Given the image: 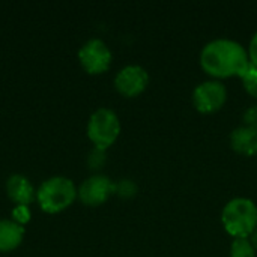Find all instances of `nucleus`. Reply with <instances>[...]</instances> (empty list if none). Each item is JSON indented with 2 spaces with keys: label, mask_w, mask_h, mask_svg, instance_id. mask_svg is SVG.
Wrapping results in <instances>:
<instances>
[{
  "label": "nucleus",
  "mask_w": 257,
  "mask_h": 257,
  "mask_svg": "<svg viewBox=\"0 0 257 257\" xmlns=\"http://www.w3.org/2000/svg\"><path fill=\"white\" fill-rule=\"evenodd\" d=\"M242 81L244 89L251 95L257 98V66L253 65L251 62L242 69V72L238 75Z\"/></svg>",
  "instance_id": "nucleus-13"
},
{
  "label": "nucleus",
  "mask_w": 257,
  "mask_h": 257,
  "mask_svg": "<svg viewBox=\"0 0 257 257\" xmlns=\"http://www.w3.org/2000/svg\"><path fill=\"white\" fill-rule=\"evenodd\" d=\"M230 146L238 154L251 157L257 155V128L253 126H238L230 134Z\"/></svg>",
  "instance_id": "nucleus-9"
},
{
  "label": "nucleus",
  "mask_w": 257,
  "mask_h": 257,
  "mask_svg": "<svg viewBox=\"0 0 257 257\" xmlns=\"http://www.w3.org/2000/svg\"><path fill=\"white\" fill-rule=\"evenodd\" d=\"M78 59L89 74H101L110 68L113 54L104 41L93 38L83 44L78 51Z\"/></svg>",
  "instance_id": "nucleus-6"
},
{
  "label": "nucleus",
  "mask_w": 257,
  "mask_h": 257,
  "mask_svg": "<svg viewBox=\"0 0 257 257\" xmlns=\"http://www.w3.org/2000/svg\"><path fill=\"white\" fill-rule=\"evenodd\" d=\"M248 59L253 65L257 66V32L253 35L251 41H250V45H248Z\"/></svg>",
  "instance_id": "nucleus-18"
},
{
  "label": "nucleus",
  "mask_w": 257,
  "mask_h": 257,
  "mask_svg": "<svg viewBox=\"0 0 257 257\" xmlns=\"http://www.w3.org/2000/svg\"><path fill=\"white\" fill-rule=\"evenodd\" d=\"M24 236L21 224L11 220H0V251H11L17 248Z\"/></svg>",
  "instance_id": "nucleus-11"
},
{
  "label": "nucleus",
  "mask_w": 257,
  "mask_h": 257,
  "mask_svg": "<svg viewBox=\"0 0 257 257\" xmlns=\"http://www.w3.org/2000/svg\"><path fill=\"white\" fill-rule=\"evenodd\" d=\"M149 84V72L140 65H126L114 78L116 89L125 96L140 95Z\"/></svg>",
  "instance_id": "nucleus-7"
},
{
  "label": "nucleus",
  "mask_w": 257,
  "mask_h": 257,
  "mask_svg": "<svg viewBox=\"0 0 257 257\" xmlns=\"http://www.w3.org/2000/svg\"><path fill=\"white\" fill-rule=\"evenodd\" d=\"M105 161V155H104V149H99V148H95L90 155H89V166L92 169H98L104 164Z\"/></svg>",
  "instance_id": "nucleus-16"
},
{
  "label": "nucleus",
  "mask_w": 257,
  "mask_h": 257,
  "mask_svg": "<svg viewBox=\"0 0 257 257\" xmlns=\"http://www.w3.org/2000/svg\"><path fill=\"white\" fill-rule=\"evenodd\" d=\"M256 253L250 238H235L230 245V257H256Z\"/></svg>",
  "instance_id": "nucleus-12"
},
{
  "label": "nucleus",
  "mask_w": 257,
  "mask_h": 257,
  "mask_svg": "<svg viewBox=\"0 0 257 257\" xmlns=\"http://www.w3.org/2000/svg\"><path fill=\"white\" fill-rule=\"evenodd\" d=\"M251 242H253V245L256 247V250H257V229L254 230V233L251 235Z\"/></svg>",
  "instance_id": "nucleus-19"
},
{
  "label": "nucleus",
  "mask_w": 257,
  "mask_h": 257,
  "mask_svg": "<svg viewBox=\"0 0 257 257\" xmlns=\"http://www.w3.org/2000/svg\"><path fill=\"white\" fill-rule=\"evenodd\" d=\"M136 190H137L136 188V184L133 181H130V179H123L117 185L114 184V191L117 194H120L122 197H131V196H134L136 194Z\"/></svg>",
  "instance_id": "nucleus-14"
},
{
  "label": "nucleus",
  "mask_w": 257,
  "mask_h": 257,
  "mask_svg": "<svg viewBox=\"0 0 257 257\" xmlns=\"http://www.w3.org/2000/svg\"><path fill=\"white\" fill-rule=\"evenodd\" d=\"M77 193L78 191L71 179L65 176H54L42 182L36 197L45 212L54 214L68 208L75 200Z\"/></svg>",
  "instance_id": "nucleus-3"
},
{
  "label": "nucleus",
  "mask_w": 257,
  "mask_h": 257,
  "mask_svg": "<svg viewBox=\"0 0 257 257\" xmlns=\"http://www.w3.org/2000/svg\"><path fill=\"white\" fill-rule=\"evenodd\" d=\"M221 223L233 238H248L257 229V206L247 197L229 200L221 212Z\"/></svg>",
  "instance_id": "nucleus-2"
},
{
  "label": "nucleus",
  "mask_w": 257,
  "mask_h": 257,
  "mask_svg": "<svg viewBox=\"0 0 257 257\" xmlns=\"http://www.w3.org/2000/svg\"><path fill=\"white\" fill-rule=\"evenodd\" d=\"M114 193V184L104 175L87 178L78 188L80 200L87 206H99Z\"/></svg>",
  "instance_id": "nucleus-8"
},
{
  "label": "nucleus",
  "mask_w": 257,
  "mask_h": 257,
  "mask_svg": "<svg viewBox=\"0 0 257 257\" xmlns=\"http://www.w3.org/2000/svg\"><path fill=\"white\" fill-rule=\"evenodd\" d=\"M244 123L245 126H253L257 128V104L256 105H251L248 107L245 111H244Z\"/></svg>",
  "instance_id": "nucleus-17"
},
{
  "label": "nucleus",
  "mask_w": 257,
  "mask_h": 257,
  "mask_svg": "<svg viewBox=\"0 0 257 257\" xmlns=\"http://www.w3.org/2000/svg\"><path fill=\"white\" fill-rule=\"evenodd\" d=\"M12 217H14V221L18 223V224H23V223H27L29 218H30V211L26 205H17L12 211Z\"/></svg>",
  "instance_id": "nucleus-15"
},
{
  "label": "nucleus",
  "mask_w": 257,
  "mask_h": 257,
  "mask_svg": "<svg viewBox=\"0 0 257 257\" xmlns=\"http://www.w3.org/2000/svg\"><path fill=\"white\" fill-rule=\"evenodd\" d=\"M120 133V122L117 114L111 108H98L92 113L87 123V136L93 142L95 148L107 149L111 146Z\"/></svg>",
  "instance_id": "nucleus-4"
},
{
  "label": "nucleus",
  "mask_w": 257,
  "mask_h": 257,
  "mask_svg": "<svg viewBox=\"0 0 257 257\" xmlns=\"http://www.w3.org/2000/svg\"><path fill=\"white\" fill-rule=\"evenodd\" d=\"M8 196L17 205H29L35 199V190L29 179L23 175H12L6 182Z\"/></svg>",
  "instance_id": "nucleus-10"
},
{
  "label": "nucleus",
  "mask_w": 257,
  "mask_h": 257,
  "mask_svg": "<svg viewBox=\"0 0 257 257\" xmlns=\"http://www.w3.org/2000/svg\"><path fill=\"white\" fill-rule=\"evenodd\" d=\"M248 63V51L244 45L229 38L209 41L200 53V65L203 71L215 78L239 75Z\"/></svg>",
  "instance_id": "nucleus-1"
},
{
  "label": "nucleus",
  "mask_w": 257,
  "mask_h": 257,
  "mask_svg": "<svg viewBox=\"0 0 257 257\" xmlns=\"http://www.w3.org/2000/svg\"><path fill=\"white\" fill-rule=\"evenodd\" d=\"M227 99V89L218 80H208L193 90V104L197 111L209 114L218 111Z\"/></svg>",
  "instance_id": "nucleus-5"
}]
</instances>
